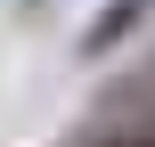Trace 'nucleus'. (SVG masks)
<instances>
[{
  "instance_id": "2",
  "label": "nucleus",
  "mask_w": 155,
  "mask_h": 147,
  "mask_svg": "<svg viewBox=\"0 0 155 147\" xmlns=\"http://www.w3.org/2000/svg\"><path fill=\"white\" fill-rule=\"evenodd\" d=\"M82 147H155V123H106V131H90Z\"/></svg>"
},
{
  "instance_id": "1",
  "label": "nucleus",
  "mask_w": 155,
  "mask_h": 147,
  "mask_svg": "<svg viewBox=\"0 0 155 147\" xmlns=\"http://www.w3.org/2000/svg\"><path fill=\"white\" fill-rule=\"evenodd\" d=\"M147 16H155V0H98L90 25H82V41H74V57H82V65H106V57H114Z\"/></svg>"
}]
</instances>
